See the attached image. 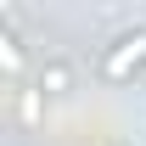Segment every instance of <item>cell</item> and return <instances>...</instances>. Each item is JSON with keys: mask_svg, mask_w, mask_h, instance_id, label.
I'll list each match as a JSON object with an SVG mask.
<instances>
[{"mask_svg": "<svg viewBox=\"0 0 146 146\" xmlns=\"http://www.w3.org/2000/svg\"><path fill=\"white\" fill-rule=\"evenodd\" d=\"M96 73L107 84H129L135 73H146V28H124L107 51L96 56Z\"/></svg>", "mask_w": 146, "mask_h": 146, "instance_id": "1", "label": "cell"}, {"mask_svg": "<svg viewBox=\"0 0 146 146\" xmlns=\"http://www.w3.org/2000/svg\"><path fill=\"white\" fill-rule=\"evenodd\" d=\"M34 90L39 96H73L79 90V68H73L68 56H45L39 73H34Z\"/></svg>", "mask_w": 146, "mask_h": 146, "instance_id": "2", "label": "cell"}, {"mask_svg": "<svg viewBox=\"0 0 146 146\" xmlns=\"http://www.w3.org/2000/svg\"><path fill=\"white\" fill-rule=\"evenodd\" d=\"M0 56H6V73H11V79H17V73H23V39L11 34V28H6V34H0Z\"/></svg>", "mask_w": 146, "mask_h": 146, "instance_id": "3", "label": "cell"}, {"mask_svg": "<svg viewBox=\"0 0 146 146\" xmlns=\"http://www.w3.org/2000/svg\"><path fill=\"white\" fill-rule=\"evenodd\" d=\"M17 112L34 124V118H39V90H23V107H17Z\"/></svg>", "mask_w": 146, "mask_h": 146, "instance_id": "4", "label": "cell"}, {"mask_svg": "<svg viewBox=\"0 0 146 146\" xmlns=\"http://www.w3.org/2000/svg\"><path fill=\"white\" fill-rule=\"evenodd\" d=\"M112 146H129V141H112Z\"/></svg>", "mask_w": 146, "mask_h": 146, "instance_id": "5", "label": "cell"}]
</instances>
